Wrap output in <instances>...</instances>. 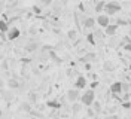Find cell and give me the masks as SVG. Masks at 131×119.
<instances>
[{
    "label": "cell",
    "instance_id": "cell-3",
    "mask_svg": "<svg viewBox=\"0 0 131 119\" xmlns=\"http://www.w3.org/2000/svg\"><path fill=\"white\" fill-rule=\"evenodd\" d=\"M19 34H21L19 28H16V27H9L8 33H6V39L8 40H16L19 37Z\"/></svg>",
    "mask_w": 131,
    "mask_h": 119
},
{
    "label": "cell",
    "instance_id": "cell-15",
    "mask_svg": "<svg viewBox=\"0 0 131 119\" xmlns=\"http://www.w3.org/2000/svg\"><path fill=\"white\" fill-rule=\"evenodd\" d=\"M94 58H95V54H92V52H91V54H86V55L83 57V58H82V61H85V63H86V61H92Z\"/></svg>",
    "mask_w": 131,
    "mask_h": 119
},
{
    "label": "cell",
    "instance_id": "cell-10",
    "mask_svg": "<svg viewBox=\"0 0 131 119\" xmlns=\"http://www.w3.org/2000/svg\"><path fill=\"white\" fill-rule=\"evenodd\" d=\"M94 25H95V19H94V18L88 16V18L83 19V27H85V28H92Z\"/></svg>",
    "mask_w": 131,
    "mask_h": 119
},
{
    "label": "cell",
    "instance_id": "cell-19",
    "mask_svg": "<svg viewBox=\"0 0 131 119\" xmlns=\"http://www.w3.org/2000/svg\"><path fill=\"white\" fill-rule=\"evenodd\" d=\"M72 110H73L74 113H78V112L81 110V104L78 103V101H76V103H73V106H72Z\"/></svg>",
    "mask_w": 131,
    "mask_h": 119
},
{
    "label": "cell",
    "instance_id": "cell-28",
    "mask_svg": "<svg viewBox=\"0 0 131 119\" xmlns=\"http://www.w3.org/2000/svg\"><path fill=\"white\" fill-rule=\"evenodd\" d=\"M128 89H130V86L127 83H122V91H128Z\"/></svg>",
    "mask_w": 131,
    "mask_h": 119
},
{
    "label": "cell",
    "instance_id": "cell-22",
    "mask_svg": "<svg viewBox=\"0 0 131 119\" xmlns=\"http://www.w3.org/2000/svg\"><path fill=\"white\" fill-rule=\"evenodd\" d=\"M21 107H23V110H25V112H30V104L23 103V104H21Z\"/></svg>",
    "mask_w": 131,
    "mask_h": 119
},
{
    "label": "cell",
    "instance_id": "cell-1",
    "mask_svg": "<svg viewBox=\"0 0 131 119\" xmlns=\"http://www.w3.org/2000/svg\"><path fill=\"white\" fill-rule=\"evenodd\" d=\"M121 3H118V2H109L104 5V8H103V12H106L104 15L106 16H110V15H115V14H118V12H121Z\"/></svg>",
    "mask_w": 131,
    "mask_h": 119
},
{
    "label": "cell",
    "instance_id": "cell-25",
    "mask_svg": "<svg viewBox=\"0 0 131 119\" xmlns=\"http://www.w3.org/2000/svg\"><path fill=\"white\" fill-rule=\"evenodd\" d=\"M86 115H88V116H94L95 113H94V110H92L91 107H88V109H86Z\"/></svg>",
    "mask_w": 131,
    "mask_h": 119
},
{
    "label": "cell",
    "instance_id": "cell-13",
    "mask_svg": "<svg viewBox=\"0 0 131 119\" xmlns=\"http://www.w3.org/2000/svg\"><path fill=\"white\" fill-rule=\"evenodd\" d=\"M104 5H106V2H98L97 5H95V12H97L98 15H100V12H103V8H104Z\"/></svg>",
    "mask_w": 131,
    "mask_h": 119
},
{
    "label": "cell",
    "instance_id": "cell-31",
    "mask_svg": "<svg viewBox=\"0 0 131 119\" xmlns=\"http://www.w3.org/2000/svg\"><path fill=\"white\" fill-rule=\"evenodd\" d=\"M130 34H131V31H130Z\"/></svg>",
    "mask_w": 131,
    "mask_h": 119
},
{
    "label": "cell",
    "instance_id": "cell-26",
    "mask_svg": "<svg viewBox=\"0 0 131 119\" xmlns=\"http://www.w3.org/2000/svg\"><path fill=\"white\" fill-rule=\"evenodd\" d=\"M124 49L128 51V52H131V43H125V45H124Z\"/></svg>",
    "mask_w": 131,
    "mask_h": 119
},
{
    "label": "cell",
    "instance_id": "cell-16",
    "mask_svg": "<svg viewBox=\"0 0 131 119\" xmlns=\"http://www.w3.org/2000/svg\"><path fill=\"white\" fill-rule=\"evenodd\" d=\"M8 85H9V88H18L19 86V83H18V80L16 79H9Z\"/></svg>",
    "mask_w": 131,
    "mask_h": 119
},
{
    "label": "cell",
    "instance_id": "cell-7",
    "mask_svg": "<svg viewBox=\"0 0 131 119\" xmlns=\"http://www.w3.org/2000/svg\"><path fill=\"white\" fill-rule=\"evenodd\" d=\"M86 78H83V76H79L78 79H76V83H74V89H83V88L86 86Z\"/></svg>",
    "mask_w": 131,
    "mask_h": 119
},
{
    "label": "cell",
    "instance_id": "cell-6",
    "mask_svg": "<svg viewBox=\"0 0 131 119\" xmlns=\"http://www.w3.org/2000/svg\"><path fill=\"white\" fill-rule=\"evenodd\" d=\"M110 92L112 94H121L122 92V82H113L112 85H110Z\"/></svg>",
    "mask_w": 131,
    "mask_h": 119
},
{
    "label": "cell",
    "instance_id": "cell-17",
    "mask_svg": "<svg viewBox=\"0 0 131 119\" xmlns=\"http://www.w3.org/2000/svg\"><path fill=\"white\" fill-rule=\"evenodd\" d=\"M67 36H69V39L70 40H74L76 39V36H78V31H76V30H70V31L67 33Z\"/></svg>",
    "mask_w": 131,
    "mask_h": 119
},
{
    "label": "cell",
    "instance_id": "cell-11",
    "mask_svg": "<svg viewBox=\"0 0 131 119\" xmlns=\"http://www.w3.org/2000/svg\"><path fill=\"white\" fill-rule=\"evenodd\" d=\"M8 30H9V23L2 19V21H0V33H5V34H6Z\"/></svg>",
    "mask_w": 131,
    "mask_h": 119
},
{
    "label": "cell",
    "instance_id": "cell-2",
    "mask_svg": "<svg viewBox=\"0 0 131 119\" xmlns=\"http://www.w3.org/2000/svg\"><path fill=\"white\" fill-rule=\"evenodd\" d=\"M95 101V92L92 89H86L83 94H81V103L86 107H91V104Z\"/></svg>",
    "mask_w": 131,
    "mask_h": 119
},
{
    "label": "cell",
    "instance_id": "cell-18",
    "mask_svg": "<svg viewBox=\"0 0 131 119\" xmlns=\"http://www.w3.org/2000/svg\"><path fill=\"white\" fill-rule=\"evenodd\" d=\"M86 40L90 42L91 45H95V40H94V34H92V33H88V34H86Z\"/></svg>",
    "mask_w": 131,
    "mask_h": 119
},
{
    "label": "cell",
    "instance_id": "cell-8",
    "mask_svg": "<svg viewBox=\"0 0 131 119\" xmlns=\"http://www.w3.org/2000/svg\"><path fill=\"white\" fill-rule=\"evenodd\" d=\"M37 48H40V45H39V42H28V43L25 45V48H24V49L27 51V52H34V51H36Z\"/></svg>",
    "mask_w": 131,
    "mask_h": 119
},
{
    "label": "cell",
    "instance_id": "cell-23",
    "mask_svg": "<svg viewBox=\"0 0 131 119\" xmlns=\"http://www.w3.org/2000/svg\"><path fill=\"white\" fill-rule=\"evenodd\" d=\"M33 12H34V14H40V12H42V9L39 8L37 5H34V6H33Z\"/></svg>",
    "mask_w": 131,
    "mask_h": 119
},
{
    "label": "cell",
    "instance_id": "cell-4",
    "mask_svg": "<svg viewBox=\"0 0 131 119\" xmlns=\"http://www.w3.org/2000/svg\"><path fill=\"white\" fill-rule=\"evenodd\" d=\"M81 98V92H79V89H69L67 91V100L69 101H72V103H76L78 100Z\"/></svg>",
    "mask_w": 131,
    "mask_h": 119
},
{
    "label": "cell",
    "instance_id": "cell-9",
    "mask_svg": "<svg viewBox=\"0 0 131 119\" xmlns=\"http://www.w3.org/2000/svg\"><path fill=\"white\" fill-rule=\"evenodd\" d=\"M116 30H118V25H116V24H109L106 28H104V31H106L107 36H115Z\"/></svg>",
    "mask_w": 131,
    "mask_h": 119
},
{
    "label": "cell",
    "instance_id": "cell-5",
    "mask_svg": "<svg viewBox=\"0 0 131 119\" xmlns=\"http://www.w3.org/2000/svg\"><path fill=\"white\" fill-rule=\"evenodd\" d=\"M95 23H97L101 28H106L107 25L110 24V19H109V16H106L104 14H100V15L97 16V19H95Z\"/></svg>",
    "mask_w": 131,
    "mask_h": 119
},
{
    "label": "cell",
    "instance_id": "cell-29",
    "mask_svg": "<svg viewBox=\"0 0 131 119\" xmlns=\"http://www.w3.org/2000/svg\"><path fill=\"white\" fill-rule=\"evenodd\" d=\"M0 118H2V110H0Z\"/></svg>",
    "mask_w": 131,
    "mask_h": 119
},
{
    "label": "cell",
    "instance_id": "cell-21",
    "mask_svg": "<svg viewBox=\"0 0 131 119\" xmlns=\"http://www.w3.org/2000/svg\"><path fill=\"white\" fill-rule=\"evenodd\" d=\"M98 85H100V82H98V80H94V82H91V88H90V89L94 91V88H97Z\"/></svg>",
    "mask_w": 131,
    "mask_h": 119
},
{
    "label": "cell",
    "instance_id": "cell-27",
    "mask_svg": "<svg viewBox=\"0 0 131 119\" xmlns=\"http://www.w3.org/2000/svg\"><path fill=\"white\" fill-rule=\"evenodd\" d=\"M104 119H119V116H118V115H109V116H106Z\"/></svg>",
    "mask_w": 131,
    "mask_h": 119
},
{
    "label": "cell",
    "instance_id": "cell-30",
    "mask_svg": "<svg viewBox=\"0 0 131 119\" xmlns=\"http://www.w3.org/2000/svg\"><path fill=\"white\" fill-rule=\"evenodd\" d=\"M130 70H131V64H130Z\"/></svg>",
    "mask_w": 131,
    "mask_h": 119
},
{
    "label": "cell",
    "instance_id": "cell-20",
    "mask_svg": "<svg viewBox=\"0 0 131 119\" xmlns=\"http://www.w3.org/2000/svg\"><path fill=\"white\" fill-rule=\"evenodd\" d=\"M104 69H106V70H113V64L106 61V63H104Z\"/></svg>",
    "mask_w": 131,
    "mask_h": 119
},
{
    "label": "cell",
    "instance_id": "cell-14",
    "mask_svg": "<svg viewBox=\"0 0 131 119\" xmlns=\"http://www.w3.org/2000/svg\"><path fill=\"white\" fill-rule=\"evenodd\" d=\"M46 106H48V107H52V109H60V107H61V104L58 103V101H48Z\"/></svg>",
    "mask_w": 131,
    "mask_h": 119
},
{
    "label": "cell",
    "instance_id": "cell-12",
    "mask_svg": "<svg viewBox=\"0 0 131 119\" xmlns=\"http://www.w3.org/2000/svg\"><path fill=\"white\" fill-rule=\"evenodd\" d=\"M91 106H92V110H94V113H100V112H101V104H100V101H94Z\"/></svg>",
    "mask_w": 131,
    "mask_h": 119
},
{
    "label": "cell",
    "instance_id": "cell-24",
    "mask_svg": "<svg viewBox=\"0 0 131 119\" xmlns=\"http://www.w3.org/2000/svg\"><path fill=\"white\" fill-rule=\"evenodd\" d=\"M122 107H124V109H131V103H130V101H124Z\"/></svg>",
    "mask_w": 131,
    "mask_h": 119
}]
</instances>
